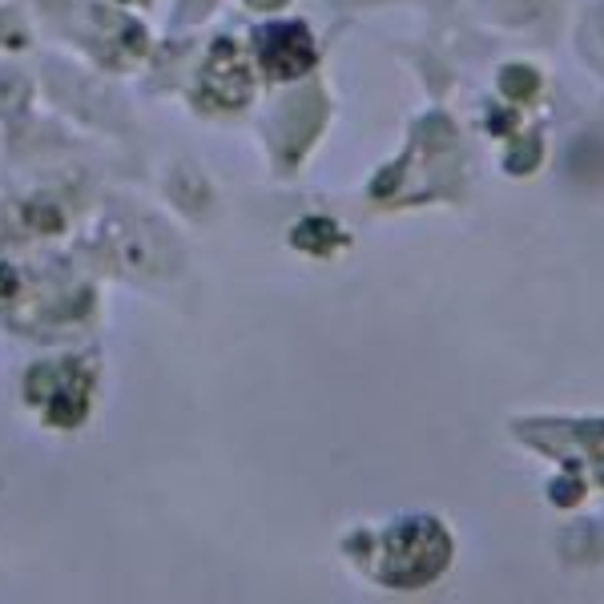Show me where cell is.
<instances>
[{
  "label": "cell",
  "instance_id": "1",
  "mask_svg": "<svg viewBox=\"0 0 604 604\" xmlns=\"http://www.w3.org/2000/svg\"><path fill=\"white\" fill-rule=\"evenodd\" d=\"M41 371H45V379H49L53 387H49V391H37V395H29V399H37V403L49 399V423H57V427H77V423L85 419V411H89V379H85V371H81L77 363H61V367L45 363Z\"/></svg>",
  "mask_w": 604,
  "mask_h": 604
},
{
  "label": "cell",
  "instance_id": "2",
  "mask_svg": "<svg viewBox=\"0 0 604 604\" xmlns=\"http://www.w3.org/2000/svg\"><path fill=\"white\" fill-rule=\"evenodd\" d=\"M258 57L274 77H298L315 61V45L302 25H274L258 41Z\"/></svg>",
  "mask_w": 604,
  "mask_h": 604
},
{
  "label": "cell",
  "instance_id": "3",
  "mask_svg": "<svg viewBox=\"0 0 604 604\" xmlns=\"http://www.w3.org/2000/svg\"><path fill=\"white\" fill-rule=\"evenodd\" d=\"M206 85L218 93L222 105H242L250 97V73H246V65H242L234 45H222L214 53V61L206 69Z\"/></svg>",
  "mask_w": 604,
  "mask_h": 604
}]
</instances>
